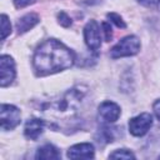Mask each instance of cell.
<instances>
[{
    "label": "cell",
    "instance_id": "cell-1",
    "mask_svg": "<svg viewBox=\"0 0 160 160\" xmlns=\"http://www.w3.org/2000/svg\"><path fill=\"white\" fill-rule=\"evenodd\" d=\"M74 52L56 39L45 40L38 46L32 58L34 70L40 76L69 69L74 65Z\"/></svg>",
    "mask_w": 160,
    "mask_h": 160
},
{
    "label": "cell",
    "instance_id": "cell-2",
    "mask_svg": "<svg viewBox=\"0 0 160 160\" xmlns=\"http://www.w3.org/2000/svg\"><path fill=\"white\" fill-rule=\"evenodd\" d=\"M85 94H86V88L75 86L69 91H66L65 94H62L61 96H58L45 102L41 106V112L44 114L45 118L55 122L71 120L79 111L80 104Z\"/></svg>",
    "mask_w": 160,
    "mask_h": 160
},
{
    "label": "cell",
    "instance_id": "cell-3",
    "mask_svg": "<svg viewBox=\"0 0 160 160\" xmlns=\"http://www.w3.org/2000/svg\"><path fill=\"white\" fill-rule=\"evenodd\" d=\"M140 50V40L135 35H128L122 38L116 45H114L110 50V56L112 59L125 58L136 55Z\"/></svg>",
    "mask_w": 160,
    "mask_h": 160
},
{
    "label": "cell",
    "instance_id": "cell-4",
    "mask_svg": "<svg viewBox=\"0 0 160 160\" xmlns=\"http://www.w3.org/2000/svg\"><path fill=\"white\" fill-rule=\"evenodd\" d=\"M0 120L2 130H12L15 129L21 120L20 110L10 104H1L0 106Z\"/></svg>",
    "mask_w": 160,
    "mask_h": 160
},
{
    "label": "cell",
    "instance_id": "cell-5",
    "mask_svg": "<svg viewBox=\"0 0 160 160\" xmlns=\"http://www.w3.org/2000/svg\"><path fill=\"white\" fill-rule=\"evenodd\" d=\"M152 125V116L149 112H141L140 115L129 120V131L134 136H144Z\"/></svg>",
    "mask_w": 160,
    "mask_h": 160
},
{
    "label": "cell",
    "instance_id": "cell-6",
    "mask_svg": "<svg viewBox=\"0 0 160 160\" xmlns=\"http://www.w3.org/2000/svg\"><path fill=\"white\" fill-rule=\"evenodd\" d=\"M16 76L15 62L10 55H1L0 58V85L1 88L9 86Z\"/></svg>",
    "mask_w": 160,
    "mask_h": 160
},
{
    "label": "cell",
    "instance_id": "cell-7",
    "mask_svg": "<svg viewBox=\"0 0 160 160\" xmlns=\"http://www.w3.org/2000/svg\"><path fill=\"white\" fill-rule=\"evenodd\" d=\"M84 39L86 46L92 50L98 51L101 46V35H100V26L95 20H90L84 28Z\"/></svg>",
    "mask_w": 160,
    "mask_h": 160
},
{
    "label": "cell",
    "instance_id": "cell-8",
    "mask_svg": "<svg viewBox=\"0 0 160 160\" xmlns=\"http://www.w3.org/2000/svg\"><path fill=\"white\" fill-rule=\"evenodd\" d=\"M120 106L114 101H104L99 105L98 115L99 120L104 124H112L120 116Z\"/></svg>",
    "mask_w": 160,
    "mask_h": 160
},
{
    "label": "cell",
    "instance_id": "cell-9",
    "mask_svg": "<svg viewBox=\"0 0 160 160\" xmlns=\"http://www.w3.org/2000/svg\"><path fill=\"white\" fill-rule=\"evenodd\" d=\"M69 159H92L95 156V150L90 142H80L72 145L68 150Z\"/></svg>",
    "mask_w": 160,
    "mask_h": 160
},
{
    "label": "cell",
    "instance_id": "cell-10",
    "mask_svg": "<svg viewBox=\"0 0 160 160\" xmlns=\"http://www.w3.org/2000/svg\"><path fill=\"white\" fill-rule=\"evenodd\" d=\"M44 126H45V122L44 120L41 119H29L25 124V128H24V134L28 139L30 140H36L44 131Z\"/></svg>",
    "mask_w": 160,
    "mask_h": 160
},
{
    "label": "cell",
    "instance_id": "cell-11",
    "mask_svg": "<svg viewBox=\"0 0 160 160\" xmlns=\"http://www.w3.org/2000/svg\"><path fill=\"white\" fill-rule=\"evenodd\" d=\"M39 22V16L36 14H26L22 18H20L16 22V30L19 34H24L26 31H29L30 29H32L36 24Z\"/></svg>",
    "mask_w": 160,
    "mask_h": 160
},
{
    "label": "cell",
    "instance_id": "cell-12",
    "mask_svg": "<svg viewBox=\"0 0 160 160\" xmlns=\"http://www.w3.org/2000/svg\"><path fill=\"white\" fill-rule=\"evenodd\" d=\"M60 156H61L60 151L51 144H46L39 148L35 155L38 160H56V159H60Z\"/></svg>",
    "mask_w": 160,
    "mask_h": 160
},
{
    "label": "cell",
    "instance_id": "cell-13",
    "mask_svg": "<svg viewBox=\"0 0 160 160\" xmlns=\"http://www.w3.org/2000/svg\"><path fill=\"white\" fill-rule=\"evenodd\" d=\"M11 32V24L10 20L5 14L1 15V40H5Z\"/></svg>",
    "mask_w": 160,
    "mask_h": 160
},
{
    "label": "cell",
    "instance_id": "cell-14",
    "mask_svg": "<svg viewBox=\"0 0 160 160\" xmlns=\"http://www.w3.org/2000/svg\"><path fill=\"white\" fill-rule=\"evenodd\" d=\"M109 158L110 159H135V155L128 149H119L111 152Z\"/></svg>",
    "mask_w": 160,
    "mask_h": 160
},
{
    "label": "cell",
    "instance_id": "cell-15",
    "mask_svg": "<svg viewBox=\"0 0 160 160\" xmlns=\"http://www.w3.org/2000/svg\"><path fill=\"white\" fill-rule=\"evenodd\" d=\"M106 16H108V19H109L111 22H114L118 28H121V29H125V28H126L125 21L122 20V18H121L119 14H116V12H109Z\"/></svg>",
    "mask_w": 160,
    "mask_h": 160
},
{
    "label": "cell",
    "instance_id": "cell-16",
    "mask_svg": "<svg viewBox=\"0 0 160 160\" xmlns=\"http://www.w3.org/2000/svg\"><path fill=\"white\" fill-rule=\"evenodd\" d=\"M58 21H59V24H60L61 26H64V28H69V26H71V24H72L70 16H69L66 12H64V11H60V12L58 14Z\"/></svg>",
    "mask_w": 160,
    "mask_h": 160
},
{
    "label": "cell",
    "instance_id": "cell-17",
    "mask_svg": "<svg viewBox=\"0 0 160 160\" xmlns=\"http://www.w3.org/2000/svg\"><path fill=\"white\" fill-rule=\"evenodd\" d=\"M101 26H102V29H104L105 40H106V41H111V39H112V30H111L110 24H109V22H106V21H104V22L101 24Z\"/></svg>",
    "mask_w": 160,
    "mask_h": 160
},
{
    "label": "cell",
    "instance_id": "cell-18",
    "mask_svg": "<svg viewBox=\"0 0 160 160\" xmlns=\"http://www.w3.org/2000/svg\"><path fill=\"white\" fill-rule=\"evenodd\" d=\"M138 2L146 8H155L160 4V0H138Z\"/></svg>",
    "mask_w": 160,
    "mask_h": 160
},
{
    "label": "cell",
    "instance_id": "cell-19",
    "mask_svg": "<svg viewBox=\"0 0 160 160\" xmlns=\"http://www.w3.org/2000/svg\"><path fill=\"white\" fill-rule=\"evenodd\" d=\"M12 1H14V5H15L18 9H20V8H25V6L30 5V4L34 2L35 0H12Z\"/></svg>",
    "mask_w": 160,
    "mask_h": 160
},
{
    "label": "cell",
    "instance_id": "cell-20",
    "mask_svg": "<svg viewBox=\"0 0 160 160\" xmlns=\"http://www.w3.org/2000/svg\"><path fill=\"white\" fill-rule=\"evenodd\" d=\"M152 110H154V114H155V116L158 118V120H160V99L154 102Z\"/></svg>",
    "mask_w": 160,
    "mask_h": 160
},
{
    "label": "cell",
    "instance_id": "cell-21",
    "mask_svg": "<svg viewBox=\"0 0 160 160\" xmlns=\"http://www.w3.org/2000/svg\"><path fill=\"white\" fill-rule=\"evenodd\" d=\"M159 158H160V156H159Z\"/></svg>",
    "mask_w": 160,
    "mask_h": 160
},
{
    "label": "cell",
    "instance_id": "cell-22",
    "mask_svg": "<svg viewBox=\"0 0 160 160\" xmlns=\"http://www.w3.org/2000/svg\"><path fill=\"white\" fill-rule=\"evenodd\" d=\"M159 5H160V4H159Z\"/></svg>",
    "mask_w": 160,
    "mask_h": 160
}]
</instances>
